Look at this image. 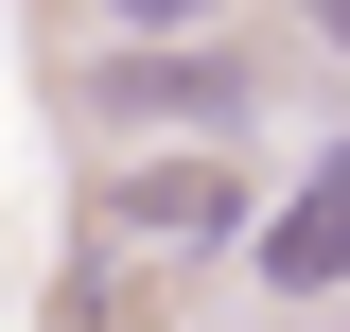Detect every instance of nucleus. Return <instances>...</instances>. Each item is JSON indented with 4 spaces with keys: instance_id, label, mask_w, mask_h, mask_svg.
I'll return each mask as SVG.
<instances>
[{
    "instance_id": "obj_1",
    "label": "nucleus",
    "mask_w": 350,
    "mask_h": 332,
    "mask_svg": "<svg viewBox=\"0 0 350 332\" xmlns=\"http://www.w3.org/2000/svg\"><path fill=\"white\" fill-rule=\"evenodd\" d=\"M245 105H262V70H245L228 36H140V53H105V123H193V140L228 158Z\"/></svg>"
},
{
    "instance_id": "obj_5",
    "label": "nucleus",
    "mask_w": 350,
    "mask_h": 332,
    "mask_svg": "<svg viewBox=\"0 0 350 332\" xmlns=\"http://www.w3.org/2000/svg\"><path fill=\"white\" fill-rule=\"evenodd\" d=\"M315 36H333V53H350V0H315Z\"/></svg>"
},
{
    "instance_id": "obj_2",
    "label": "nucleus",
    "mask_w": 350,
    "mask_h": 332,
    "mask_svg": "<svg viewBox=\"0 0 350 332\" xmlns=\"http://www.w3.org/2000/svg\"><path fill=\"white\" fill-rule=\"evenodd\" d=\"M123 245H228L245 227V158H123Z\"/></svg>"
},
{
    "instance_id": "obj_3",
    "label": "nucleus",
    "mask_w": 350,
    "mask_h": 332,
    "mask_svg": "<svg viewBox=\"0 0 350 332\" xmlns=\"http://www.w3.org/2000/svg\"><path fill=\"white\" fill-rule=\"evenodd\" d=\"M262 297H350V140L298 175V210H262Z\"/></svg>"
},
{
    "instance_id": "obj_4",
    "label": "nucleus",
    "mask_w": 350,
    "mask_h": 332,
    "mask_svg": "<svg viewBox=\"0 0 350 332\" xmlns=\"http://www.w3.org/2000/svg\"><path fill=\"white\" fill-rule=\"evenodd\" d=\"M105 18H123V53H140V36H193L211 0H105Z\"/></svg>"
}]
</instances>
